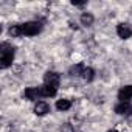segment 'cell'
<instances>
[{
    "instance_id": "7a4b0ae2",
    "label": "cell",
    "mask_w": 132,
    "mask_h": 132,
    "mask_svg": "<svg viewBox=\"0 0 132 132\" xmlns=\"http://www.w3.org/2000/svg\"><path fill=\"white\" fill-rule=\"evenodd\" d=\"M40 23L39 22H27V23H23L22 25V31H23V34H27V36H36L39 31H40Z\"/></svg>"
},
{
    "instance_id": "2e32d148",
    "label": "cell",
    "mask_w": 132,
    "mask_h": 132,
    "mask_svg": "<svg viewBox=\"0 0 132 132\" xmlns=\"http://www.w3.org/2000/svg\"><path fill=\"white\" fill-rule=\"evenodd\" d=\"M109 132H118V130H109Z\"/></svg>"
},
{
    "instance_id": "5bb4252c",
    "label": "cell",
    "mask_w": 132,
    "mask_h": 132,
    "mask_svg": "<svg viewBox=\"0 0 132 132\" xmlns=\"http://www.w3.org/2000/svg\"><path fill=\"white\" fill-rule=\"evenodd\" d=\"M82 65H73V67L70 69V75L72 76H81V73H82Z\"/></svg>"
},
{
    "instance_id": "5b68a950",
    "label": "cell",
    "mask_w": 132,
    "mask_h": 132,
    "mask_svg": "<svg viewBox=\"0 0 132 132\" xmlns=\"http://www.w3.org/2000/svg\"><path fill=\"white\" fill-rule=\"evenodd\" d=\"M130 98H132V86H124V87H121L120 92H118V100H120L121 103H127Z\"/></svg>"
},
{
    "instance_id": "4fadbf2b",
    "label": "cell",
    "mask_w": 132,
    "mask_h": 132,
    "mask_svg": "<svg viewBox=\"0 0 132 132\" xmlns=\"http://www.w3.org/2000/svg\"><path fill=\"white\" fill-rule=\"evenodd\" d=\"M10 34H11V36H14V37H17V36L23 34V31H22V25H13V27L10 28Z\"/></svg>"
},
{
    "instance_id": "9c48e42d",
    "label": "cell",
    "mask_w": 132,
    "mask_h": 132,
    "mask_svg": "<svg viewBox=\"0 0 132 132\" xmlns=\"http://www.w3.org/2000/svg\"><path fill=\"white\" fill-rule=\"evenodd\" d=\"M40 89V93H42V96H54L56 95V87H51V86H42V87H39Z\"/></svg>"
},
{
    "instance_id": "3957f363",
    "label": "cell",
    "mask_w": 132,
    "mask_h": 132,
    "mask_svg": "<svg viewBox=\"0 0 132 132\" xmlns=\"http://www.w3.org/2000/svg\"><path fill=\"white\" fill-rule=\"evenodd\" d=\"M44 84L57 89V86H59V75L54 73V72H47L45 76H44Z\"/></svg>"
},
{
    "instance_id": "52a82bcc",
    "label": "cell",
    "mask_w": 132,
    "mask_h": 132,
    "mask_svg": "<svg viewBox=\"0 0 132 132\" xmlns=\"http://www.w3.org/2000/svg\"><path fill=\"white\" fill-rule=\"evenodd\" d=\"M115 112L118 115H127V113H132V104L129 103H120L115 106Z\"/></svg>"
},
{
    "instance_id": "8992f818",
    "label": "cell",
    "mask_w": 132,
    "mask_h": 132,
    "mask_svg": "<svg viewBox=\"0 0 132 132\" xmlns=\"http://www.w3.org/2000/svg\"><path fill=\"white\" fill-rule=\"evenodd\" d=\"M23 95H25V98H28V100H31V101H34V100H37L39 96H42L39 87H28Z\"/></svg>"
},
{
    "instance_id": "9a60e30c",
    "label": "cell",
    "mask_w": 132,
    "mask_h": 132,
    "mask_svg": "<svg viewBox=\"0 0 132 132\" xmlns=\"http://www.w3.org/2000/svg\"><path fill=\"white\" fill-rule=\"evenodd\" d=\"M72 5H75V6H82L84 2H72Z\"/></svg>"
},
{
    "instance_id": "ba28073f",
    "label": "cell",
    "mask_w": 132,
    "mask_h": 132,
    "mask_svg": "<svg viewBox=\"0 0 132 132\" xmlns=\"http://www.w3.org/2000/svg\"><path fill=\"white\" fill-rule=\"evenodd\" d=\"M48 110H50V107L45 101H37L36 106H34V113L36 115H45Z\"/></svg>"
},
{
    "instance_id": "7c38bea8",
    "label": "cell",
    "mask_w": 132,
    "mask_h": 132,
    "mask_svg": "<svg viewBox=\"0 0 132 132\" xmlns=\"http://www.w3.org/2000/svg\"><path fill=\"white\" fill-rule=\"evenodd\" d=\"M70 106H72V103H70L69 100H59V101L56 103V107H57L59 110H67V109H70Z\"/></svg>"
},
{
    "instance_id": "30bf717a",
    "label": "cell",
    "mask_w": 132,
    "mask_h": 132,
    "mask_svg": "<svg viewBox=\"0 0 132 132\" xmlns=\"http://www.w3.org/2000/svg\"><path fill=\"white\" fill-rule=\"evenodd\" d=\"M81 23L86 25V27L92 25V23H93V16H92L90 13H84V14L81 16Z\"/></svg>"
},
{
    "instance_id": "277c9868",
    "label": "cell",
    "mask_w": 132,
    "mask_h": 132,
    "mask_svg": "<svg viewBox=\"0 0 132 132\" xmlns=\"http://www.w3.org/2000/svg\"><path fill=\"white\" fill-rule=\"evenodd\" d=\"M117 34L121 39H127L132 36V25L130 23H120L117 27Z\"/></svg>"
},
{
    "instance_id": "6da1fadb",
    "label": "cell",
    "mask_w": 132,
    "mask_h": 132,
    "mask_svg": "<svg viewBox=\"0 0 132 132\" xmlns=\"http://www.w3.org/2000/svg\"><path fill=\"white\" fill-rule=\"evenodd\" d=\"M0 53H2V57H0V67L2 69L10 67V65L13 64V61H14V48L10 44L3 42L2 45H0Z\"/></svg>"
},
{
    "instance_id": "8fae6325",
    "label": "cell",
    "mask_w": 132,
    "mask_h": 132,
    "mask_svg": "<svg viewBox=\"0 0 132 132\" xmlns=\"http://www.w3.org/2000/svg\"><path fill=\"white\" fill-rule=\"evenodd\" d=\"M93 75H95V73H93V70H92L90 67H84V69H82L81 76H82L86 81H92V79H93Z\"/></svg>"
}]
</instances>
